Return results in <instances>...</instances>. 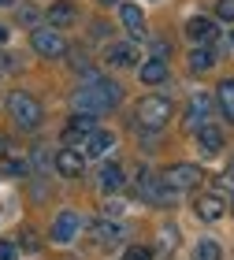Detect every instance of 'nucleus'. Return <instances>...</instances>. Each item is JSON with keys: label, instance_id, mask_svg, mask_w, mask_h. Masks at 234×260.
Listing matches in <instances>:
<instances>
[{"label": "nucleus", "instance_id": "obj_8", "mask_svg": "<svg viewBox=\"0 0 234 260\" xmlns=\"http://www.w3.org/2000/svg\"><path fill=\"white\" fill-rule=\"evenodd\" d=\"M78 227H82V219H78V212H60V216L52 219V242H60V245H67V242H75L78 238Z\"/></svg>", "mask_w": 234, "mask_h": 260}, {"label": "nucleus", "instance_id": "obj_32", "mask_svg": "<svg viewBox=\"0 0 234 260\" xmlns=\"http://www.w3.org/2000/svg\"><path fill=\"white\" fill-rule=\"evenodd\" d=\"M8 149H11V145H8V138L0 134V156H8Z\"/></svg>", "mask_w": 234, "mask_h": 260}, {"label": "nucleus", "instance_id": "obj_11", "mask_svg": "<svg viewBox=\"0 0 234 260\" xmlns=\"http://www.w3.org/2000/svg\"><path fill=\"white\" fill-rule=\"evenodd\" d=\"M104 63H108V67H134L138 63V49L126 45V41H115V45L104 49Z\"/></svg>", "mask_w": 234, "mask_h": 260}, {"label": "nucleus", "instance_id": "obj_16", "mask_svg": "<svg viewBox=\"0 0 234 260\" xmlns=\"http://www.w3.org/2000/svg\"><path fill=\"white\" fill-rule=\"evenodd\" d=\"M186 38L197 41V45H201V41H212V38H216V22H212V19H205V15L190 19V22H186Z\"/></svg>", "mask_w": 234, "mask_h": 260}, {"label": "nucleus", "instance_id": "obj_6", "mask_svg": "<svg viewBox=\"0 0 234 260\" xmlns=\"http://www.w3.org/2000/svg\"><path fill=\"white\" fill-rule=\"evenodd\" d=\"M30 45H34V52H38V56H49V60H60V56L67 52V41L56 30H34Z\"/></svg>", "mask_w": 234, "mask_h": 260}, {"label": "nucleus", "instance_id": "obj_5", "mask_svg": "<svg viewBox=\"0 0 234 260\" xmlns=\"http://www.w3.org/2000/svg\"><path fill=\"white\" fill-rule=\"evenodd\" d=\"M212 108H216V97H208V93H193L190 104H186V119H182V126L190 130V134H197V130L205 126V119L212 115Z\"/></svg>", "mask_w": 234, "mask_h": 260}, {"label": "nucleus", "instance_id": "obj_12", "mask_svg": "<svg viewBox=\"0 0 234 260\" xmlns=\"http://www.w3.org/2000/svg\"><path fill=\"white\" fill-rule=\"evenodd\" d=\"M56 171H60V175H71V179H75V175L86 171V156H82L78 149H60V152H56Z\"/></svg>", "mask_w": 234, "mask_h": 260}, {"label": "nucleus", "instance_id": "obj_9", "mask_svg": "<svg viewBox=\"0 0 234 260\" xmlns=\"http://www.w3.org/2000/svg\"><path fill=\"white\" fill-rule=\"evenodd\" d=\"M138 193H142V201H149V205H163V201H171L175 197V190H168L163 186V179H153L149 171H142V179H138Z\"/></svg>", "mask_w": 234, "mask_h": 260}, {"label": "nucleus", "instance_id": "obj_21", "mask_svg": "<svg viewBox=\"0 0 234 260\" xmlns=\"http://www.w3.org/2000/svg\"><path fill=\"white\" fill-rule=\"evenodd\" d=\"M71 19H75V8L63 4V0L49 8V22H52V26H71Z\"/></svg>", "mask_w": 234, "mask_h": 260}, {"label": "nucleus", "instance_id": "obj_29", "mask_svg": "<svg viewBox=\"0 0 234 260\" xmlns=\"http://www.w3.org/2000/svg\"><path fill=\"white\" fill-rule=\"evenodd\" d=\"M4 171H8V175H26V164H19V160H8V164H4Z\"/></svg>", "mask_w": 234, "mask_h": 260}, {"label": "nucleus", "instance_id": "obj_14", "mask_svg": "<svg viewBox=\"0 0 234 260\" xmlns=\"http://www.w3.org/2000/svg\"><path fill=\"white\" fill-rule=\"evenodd\" d=\"M119 22L126 26V34H130V38H145V15H142V8L123 4V8H119Z\"/></svg>", "mask_w": 234, "mask_h": 260}, {"label": "nucleus", "instance_id": "obj_31", "mask_svg": "<svg viewBox=\"0 0 234 260\" xmlns=\"http://www.w3.org/2000/svg\"><path fill=\"white\" fill-rule=\"evenodd\" d=\"M8 38H11V30L4 26V22H0V45H8Z\"/></svg>", "mask_w": 234, "mask_h": 260}, {"label": "nucleus", "instance_id": "obj_7", "mask_svg": "<svg viewBox=\"0 0 234 260\" xmlns=\"http://www.w3.org/2000/svg\"><path fill=\"white\" fill-rule=\"evenodd\" d=\"M112 145H115V134H112V130H104V126H97V130H89V134H86V145H82V156H86V160L108 156V152H112Z\"/></svg>", "mask_w": 234, "mask_h": 260}, {"label": "nucleus", "instance_id": "obj_19", "mask_svg": "<svg viewBox=\"0 0 234 260\" xmlns=\"http://www.w3.org/2000/svg\"><path fill=\"white\" fill-rule=\"evenodd\" d=\"M163 78H168V63H163V60L142 63V82H145V86H160Z\"/></svg>", "mask_w": 234, "mask_h": 260}, {"label": "nucleus", "instance_id": "obj_23", "mask_svg": "<svg viewBox=\"0 0 234 260\" xmlns=\"http://www.w3.org/2000/svg\"><path fill=\"white\" fill-rule=\"evenodd\" d=\"M60 141H63V149H82V145H86V130H78V126H63Z\"/></svg>", "mask_w": 234, "mask_h": 260}, {"label": "nucleus", "instance_id": "obj_34", "mask_svg": "<svg viewBox=\"0 0 234 260\" xmlns=\"http://www.w3.org/2000/svg\"><path fill=\"white\" fill-rule=\"evenodd\" d=\"M8 4H11V0H0V8H8Z\"/></svg>", "mask_w": 234, "mask_h": 260}, {"label": "nucleus", "instance_id": "obj_20", "mask_svg": "<svg viewBox=\"0 0 234 260\" xmlns=\"http://www.w3.org/2000/svg\"><path fill=\"white\" fill-rule=\"evenodd\" d=\"M193 260H223V249H219L216 238H201L193 249Z\"/></svg>", "mask_w": 234, "mask_h": 260}, {"label": "nucleus", "instance_id": "obj_10", "mask_svg": "<svg viewBox=\"0 0 234 260\" xmlns=\"http://www.w3.org/2000/svg\"><path fill=\"white\" fill-rule=\"evenodd\" d=\"M123 238H126V227H123L119 219H108V216H104V219L93 223V242H101V245H119Z\"/></svg>", "mask_w": 234, "mask_h": 260}, {"label": "nucleus", "instance_id": "obj_30", "mask_svg": "<svg viewBox=\"0 0 234 260\" xmlns=\"http://www.w3.org/2000/svg\"><path fill=\"white\" fill-rule=\"evenodd\" d=\"M19 249H26V253H38V238H34V234H22V245Z\"/></svg>", "mask_w": 234, "mask_h": 260}, {"label": "nucleus", "instance_id": "obj_24", "mask_svg": "<svg viewBox=\"0 0 234 260\" xmlns=\"http://www.w3.org/2000/svg\"><path fill=\"white\" fill-rule=\"evenodd\" d=\"M216 19L234 22V0H216Z\"/></svg>", "mask_w": 234, "mask_h": 260}, {"label": "nucleus", "instance_id": "obj_25", "mask_svg": "<svg viewBox=\"0 0 234 260\" xmlns=\"http://www.w3.org/2000/svg\"><path fill=\"white\" fill-rule=\"evenodd\" d=\"M123 260H153V249H145V245H130V249L123 253Z\"/></svg>", "mask_w": 234, "mask_h": 260}, {"label": "nucleus", "instance_id": "obj_17", "mask_svg": "<svg viewBox=\"0 0 234 260\" xmlns=\"http://www.w3.org/2000/svg\"><path fill=\"white\" fill-rule=\"evenodd\" d=\"M197 145H201V152L205 156H216L219 149H223V134L212 126V123H205L201 130H197Z\"/></svg>", "mask_w": 234, "mask_h": 260}, {"label": "nucleus", "instance_id": "obj_4", "mask_svg": "<svg viewBox=\"0 0 234 260\" xmlns=\"http://www.w3.org/2000/svg\"><path fill=\"white\" fill-rule=\"evenodd\" d=\"M160 179H163V186H168V190L186 193V190H197L205 175H201V168H197V164H171V168L163 171Z\"/></svg>", "mask_w": 234, "mask_h": 260}, {"label": "nucleus", "instance_id": "obj_13", "mask_svg": "<svg viewBox=\"0 0 234 260\" xmlns=\"http://www.w3.org/2000/svg\"><path fill=\"white\" fill-rule=\"evenodd\" d=\"M193 212H197V219L212 223V219H219V216H223V197H219V193H205V197H197Z\"/></svg>", "mask_w": 234, "mask_h": 260}, {"label": "nucleus", "instance_id": "obj_28", "mask_svg": "<svg viewBox=\"0 0 234 260\" xmlns=\"http://www.w3.org/2000/svg\"><path fill=\"white\" fill-rule=\"evenodd\" d=\"M104 216H108V219H119V216H123V205H119V201H108V205H104Z\"/></svg>", "mask_w": 234, "mask_h": 260}, {"label": "nucleus", "instance_id": "obj_33", "mask_svg": "<svg viewBox=\"0 0 234 260\" xmlns=\"http://www.w3.org/2000/svg\"><path fill=\"white\" fill-rule=\"evenodd\" d=\"M101 4H108V8H112V4H119V0H101Z\"/></svg>", "mask_w": 234, "mask_h": 260}, {"label": "nucleus", "instance_id": "obj_18", "mask_svg": "<svg viewBox=\"0 0 234 260\" xmlns=\"http://www.w3.org/2000/svg\"><path fill=\"white\" fill-rule=\"evenodd\" d=\"M216 104H219V112H223L227 119L234 123V78H227L223 86L216 89Z\"/></svg>", "mask_w": 234, "mask_h": 260}, {"label": "nucleus", "instance_id": "obj_22", "mask_svg": "<svg viewBox=\"0 0 234 260\" xmlns=\"http://www.w3.org/2000/svg\"><path fill=\"white\" fill-rule=\"evenodd\" d=\"M212 63H216V49H193L190 52V67L193 71H208Z\"/></svg>", "mask_w": 234, "mask_h": 260}, {"label": "nucleus", "instance_id": "obj_3", "mask_svg": "<svg viewBox=\"0 0 234 260\" xmlns=\"http://www.w3.org/2000/svg\"><path fill=\"white\" fill-rule=\"evenodd\" d=\"M8 112H11V119H15L22 130H34V126H41V104L30 97V93H11L8 97Z\"/></svg>", "mask_w": 234, "mask_h": 260}, {"label": "nucleus", "instance_id": "obj_26", "mask_svg": "<svg viewBox=\"0 0 234 260\" xmlns=\"http://www.w3.org/2000/svg\"><path fill=\"white\" fill-rule=\"evenodd\" d=\"M0 260H19V245H11V242H0Z\"/></svg>", "mask_w": 234, "mask_h": 260}, {"label": "nucleus", "instance_id": "obj_27", "mask_svg": "<svg viewBox=\"0 0 234 260\" xmlns=\"http://www.w3.org/2000/svg\"><path fill=\"white\" fill-rule=\"evenodd\" d=\"M219 190H223V193H234V171H223V175H219Z\"/></svg>", "mask_w": 234, "mask_h": 260}, {"label": "nucleus", "instance_id": "obj_15", "mask_svg": "<svg viewBox=\"0 0 234 260\" xmlns=\"http://www.w3.org/2000/svg\"><path fill=\"white\" fill-rule=\"evenodd\" d=\"M97 186H101V190H108V193L123 190V186H126V179H123V168H119V164H104V168L97 171Z\"/></svg>", "mask_w": 234, "mask_h": 260}, {"label": "nucleus", "instance_id": "obj_1", "mask_svg": "<svg viewBox=\"0 0 234 260\" xmlns=\"http://www.w3.org/2000/svg\"><path fill=\"white\" fill-rule=\"evenodd\" d=\"M119 101H123V89L112 78H101V75H93L89 86L75 89V97H71L75 112H86V115H104V112L119 108Z\"/></svg>", "mask_w": 234, "mask_h": 260}, {"label": "nucleus", "instance_id": "obj_2", "mask_svg": "<svg viewBox=\"0 0 234 260\" xmlns=\"http://www.w3.org/2000/svg\"><path fill=\"white\" fill-rule=\"evenodd\" d=\"M171 119V101L168 97H142L138 101V126L142 130H160Z\"/></svg>", "mask_w": 234, "mask_h": 260}]
</instances>
